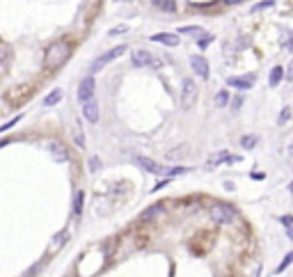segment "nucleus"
<instances>
[{
	"label": "nucleus",
	"instance_id": "nucleus-7",
	"mask_svg": "<svg viewBox=\"0 0 293 277\" xmlns=\"http://www.w3.org/2000/svg\"><path fill=\"white\" fill-rule=\"evenodd\" d=\"M135 161H138V165H140V167H145L146 172L158 174V177H167V167H163V165L154 163V161H149V158H145V156H138Z\"/></svg>",
	"mask_w": 293,
	"mask_h": 277
},
{
	"label": "nucleus",
	"instance_id": "nucleus-14",
	"mask_svg": "<svg viewBox=\"0 0 293 277\" xmlns=\"http://www.w3.org/2000/svg\"><path fill=\"white\" fill-rule=\"evenodd\" d=\"M227 85L229 87H236V90H250L252 87V81L250 78H229Z\"/></svg>",
	"mask_w": 293,
	"mask_h": 277
},
{
	"label": "nucleus",
	"instance_id": "nucleus-23",
	"mask_svg": "<svg viewBox=\"0 0 293 277\" xmlns=\"http://www.w3.org/2000/svg\"><path fill=\"white\" fill-rule=\"evenodd\" d=\"M289 117H291V110H289V108H284V110L279 113V119H277V124H279V126H284V124L289 122Z\"/></svg>",
	"mask_w": 293,
	"mask_h": 277
},
{
	"label": "nucleus",
	"instance_id": "nucleus-10",
	"mask_svg": "<svg viewBox=\"0 0 293 277\" xmlns=\"http://www.w3.org/2000/svg\"><path fill=\"white\" fill-rule=\"evenodd\" d=\"M236 161H241V158H236V156H231L229 151H218V154H211L209 156V167H215V165L220 163H236Z\"/></svg>",
	"mask_w": 293,
	"mask_h": 277
},
{
	"label": "nucleus",
	"instance_id": "nucleus-26",
	"mask_svg": "<svg viewBox=\"0 0 293 277\" xmlns=\"http://www.w3.org/2000/svg\"><path fill=\"white\" fill-rule=\"evenodd\" d=\"M275 2L273 0H266V2H259V5H254V12H261V9H268V7H273Z\"/></svg>",
	"mask_w": 293,
	"mask_h": 277
},
{
	"label": "nucleus",
	"instance_id": "nucleus-30",
	"mask_svg": "<svg viewBox=\"0 0 293 277\" xmlns=\"http://www.w3.org/2000/svg\"><path fill=\"white\" fill-rule=\"evenodd\" d=\"M211 41H213V37H204V39H199V46H202V49H204V46H209Z\"/></svg>",
	"mask_w": 293,
	"mask_h": 277
},
{
	"label": "nucleus",
	"instance_id": "nucleus-2",
	"mask_svg": "<svg viewBox=\"0 0 293 277\" xmlns=\"http://www.w3.org/2000/svg\"><path fill=\"white\" fill-rule=\"evenodd\" d=\"M209 213H211L213 222H218V225H229V222H234L238 218L236 209H234V206H229V204H222V202L211 204Z\"/></svg>",
	"mask_w": 293,
	"mask_h": 277
},
{
	"label": "nucleus",
	"instance_id": "nucleus-29",
	"mask_svg": "<svg viewBox=\"0 0 293 277\" xmlns=\"http://www.w3.org/2000/svg\"><path fill=\"white\" fill-rule=\"evenodd\" d=\"M282 225L291 227V225H293V215H284V218H282Z\"/></svg>",
	"mask_w": 293,
	"mask_h": 277
},
{
	"label": "nucleus",
	"instance_id": "nucleus-12",
	"mask_svg": "<svg viewBox=\"0 0 293 277\" xmlns=\"http://www.w3.org/2000/svg\"><path fill=\"white\" fill-rule=\"evenodd\" d=\"M151 39L165 44V46H179V34H154Z\"/></svg>",
	"mask_w": 293,
	"mask_h": 277
},
{
	"label": "nucleus",
	"instance_id": "nucleus-18",
	"mask_svg": "<svg viewBox=\"0 0 293 277\" xmlns=\"http://www.w3.org/2000/svg\"><path fill=\"white\" fill-rule=\"evenodd\" d=\"M82 202H85V193H76V199H73V213L76 215L82 213Z\"/></svg>",
	"mask_w": 293,
	"mask_h": 277
},
{
	"label": "nucleus",
	"instance_id": "nucleus-32",
	"mask_svg": "<svg viewBox=\"0 0 293 277\" xmlns=\"http://www.w3.org/2000/svg\"><path fill=\"white\" fill-rule=\"evenodd\" d=\"M286 236H289V238H291V241H293V225H291V227H289V229H286Z\"/></svg>",
	"mask_w": 293,
	"mask_h": 277
},
{
	"label": "nucleus",
	"instance_id": "nucleus-5",
	"mask_svg": "<svg viewBox=\"0 0 293 277\" xmlns=\"http://www.w3.org/2000/svg\"><path fill=\"white\" fill-rule=\"evenodd\" d=\"M49 154L55 163H66V161H69V151H66V147L62 145V142H57V140H50L49 142Z\"/></svg>",
	"mask_w": 293,
	"mask_h": 277
},
{
	"label": "nucleus",
	"instance_id": "nucleus-11",
	"mask_svg": "<svg viewBox=\"0 0 293 277\" xmlns=\"http://www.w3.org/2000/svg\"><path fill=\"white\" fill-rule=\"evenodd\" d=\"M130 62L133 66H149L151 62V55H149V50H130Z\"/></svg>",
	"mask_w": 293,
	"mask_h": 277
},
{
	"label": "nucleus",
	"instance_id": "nucleus-6",
	"mask_svg": "<svg viewBox=\"0 0 293 277\" xmlns=\"http://www.w3.org/2000/svg\"><path fill=\"white\" fill-rule=\"evenodd\" d=\"M94 87H97V82H94V78L92 76H87V78H82L81 81V87H78V101H87V98H94Z\"/></svg>",
	"mask_w": 293,
	"mask_h": 277
},
{
	"label": "nucleus",
	"instance_id": "nucleus-17",
	"mask_svg": "<svg viewBox=\"0 0 293 277\" xmlns=\"http://www.w3.org/2000/svg\"><path fill=\"white\" fill-rule=\"evenodd\" d=\"M60 98H62V90H53V92L49 94V97L44 98V106H49V108H50V106H55Z\"/></svg>",
	"mask_w": 293,
	"mask_h": 277
},
{
	"label": "nucleus",
	"instance_id": "nucleus-21",
	"mask_svg": "<svg viewBox=\"0 0 293 277\" xmlns=\"http://www.w3.org/2000/svg\"><path fill=\"white\" fill-rule=\"evenodd\" d=\"M291 263H293V252H289V254H286V257H284V259H282V263L277 266V270H275V273H284V270L289 268Z\"/></svg>",
	"mask_w": 293,
	"mask_h": 277
},
{
	"label": "nucleus",
	"instance_id": "nucleus-19",
	"mask_svg": "<svg viewBox=\"0 0 293 277\" xmlns=\"http://www.w3.org/2000/svg\"><path fill=\"white\" fill-rule=\"evenodd\" d=\"M257 142H259L257 135H245V138L241 140V147H243V149H254V147H257Z\"/></svg>",
	"mask_w": 293,
	"mask_h": 277
},
{
	"label": "nucleus",
	"instance_id": "nucleus-8",
	"mask_svg": "<svg viewBox=\"0 0 293 277\" xmlns=\"http://www.w3.org/2000/svg\"><path fill=\"white\" fill-rule=\"evenodd\" d=\"M82 114H85V119L90 124H97L98 122V103L94 98H87V101H82Z\"/></svg>",
	"mask_w": 293,
	"mask_h": 277
},
{
	"label": "nucleus",
	"instance_id": "nucleus-31",
	"mask_svg": "<svg viewBox=\"0 0 293 277\" xmlns=\"http://www.w3.org/2000/svg\"><path fill=\"white\" fill-rule=\"evenodd\" d=\"M286 81H293V62L289 65V71H286Z\"/></svg>",
	"mask_w": 293,
	"mask_h": 277
},
{
	"label": "nucleus",
	"instance_id": "nucleus-28",
	"mask_svg": "<svg viewBox=\"0 0 293 277\" xmlns=\"http://www.w3.org/2000/svg\"><path fill=\"white\" fill-rule=\"evenodd\" d=\"M98 167H101V163H98L97 156H94V158H90V170H92V172H97Z\"/></svg>",
	"mask_w": 293,
	"mask_h": 277
},
{
	"label": "nucleus",
	"instance_id": "nucleus-9",
	"mask_svg": "<svg viewBox=\"0 0 293 277\" xmlns=\"http://www.w3.org/2000/svg\"><path fill=\"white\" fill-rule=\"evenodd\" d=\"M190 66H193V71H195L199 78H209V62H206L202 55L190 57Z\"/></svg>",
	"mask_w": 293,
	"mask_h": 277
},
{
	"label": "nucleus",
	"instance_id": "nucleus-34",
	"mask_svg": "<svg viewBox=\"0 0 293 277\" xmlns=\"http://www.w3.org/2000/svg\"><path fill=\"white\" fill-rule=\"evenodd\" d=\"M289 190H291V193H293V181H291V183H289Z\"/></svg>",
	"mask_w": 293,
	"mask_h": 277
},
{
	"label": "nucleus",
	"instance_id": "nucleus-3",
	"mask_svg": "<svg viewBox=\"0 0 293 277\" xmlns=\"http://www.w3.org/2000/svg\"><path fill=\"white\" fill-rule=\"evenodd\" d=\"M197 92H199L197 82L193 81V78H186V81H183V85H181V106L186 108V110H190V108L195 106Z\"/></svg>",
	"mask_w": 293,
	"mask_h": 277
},
{
	"label": "nucleus",
	"instance_id": "nucleus-1",
	"mask_svg": "<svg viewBox=\"0 0 293 277\" xmlns=\"http://www.w3.org/2000/svg\"><path fill=\"white\" fill-rule=\"evenodd\" d=\"M69 57H71V41L57 39V41H53L49 49H46V53H44V66H46L49 71H55V69H60V66L65 65Z\"/></svg>",
	"mask_w": 293,
	"mask_h": 277
},
{
	"label": "nucleus",
	"instance_id": "nucleus-16",
	"mask_svg": "<svg viewBox=\"0 0 293 277\" xmlns=\"http://www.w3.org/2000/svg\"><path fill=\"white\" fill-rule=\"evenodd\" d=\"M154 2V7H158V9H163V12H174V0H151Z\"/></svg>",
	"mask_w": 293,
	"mask_h": 277
},
{
	"label": "nucleus",
	"instance_id": "nucleus-22",
	"mask_svg": "<svg viewBox=\"0 0 293 277\" xmlns=\"http://www.w3.org/2000/svg\"><path fill=\"white\" fill-rule=\"evenodd\" d=\"M66 238H69V234L66 231H60L55 238H53V250H57V247H62V243H65Z\"/></svg>",
	"mask_w": 293,
	"mask_h": 277
},
{
	"label": "nucleus",
	"instance_id": "nucleus-33",
	"mask_svg": "<svg viewBox=\"0 0 293 277\" xmlns=\"http://www.w3.org/2000/svg\"><path fill=\"white\" fill-rule=\"evenodd\" d=\"M227 5H234V2H241V0H225Z\"/></svg>",
	"mask_w": 293,
	"mask_h": 277
},
{
	"label": "nucleus",
	"instance_id": "nucleus-15",
	"mask_svg": "<svg viewBox=\"0 0 293 277\" xmlns=\"http://www.w3.org/2000/svg\"><path fill=\"white\" fill-rule=\"evenodd\" d=\"M163 209H165V204H154V206H149L146 211H142V220H151V218H156L158 213H163Z\"/></svg>",
	"mask_w": 293,
	"mask_h": 277
},
{
	"label": "nucleus",
	"instance_id": "nucleus-24",
	"mask_svg": "<svg viewBox=\"0 0 293 277\" xmlns=\"http://www.w3.org/2000/svg\"><path fill=\"white\" fill-rule=\"evenodd\" d=\"M124 33H129V25H114L113 30H110V37H114V34H124Z\"/></svg>",
	"mask_w": 293,
	"mask_h": 277
},
{
	"label": "nucleus",
	"instance_id": "nucleus-4",
	"mask_svg": "<svg viewBox=\"0 0 293 277\" xmlns=\"http://www.w3.org/2000/svg\"><path fill=\"white\" fill-rule=\"evenodd\" d=\"M126 50H129L126 46H114L113 50H108V53H103V55H98L97 60H94V65H92V71H94V74H97V71H101V69H103L108 62H113V60H117V57H122Z\"/></svg>",
	"mask_w": 293,
	"mask_h": 277
},
{
	"label": "nucleus",
	"instance_id": "nucleus-27",
	"mask_svg": "<svg viewBox=\"0 0 293 277\" xmlns=\"http://www.w3.org/2000/svg\"><path fill=\"white\" fill-rule=\"evenodd\" d=\"M18 119H21V114H18V117H14V119H12V122H7V124H2V126H0V133H2V130H7V129H12V126H14V124L18 122Z\"/></svg>",
	"mask_w": 293,
	"mask_h": 277
},
{
	"label": "nucleus",
	"instance_id": "nucleus-20",
	"mask_svg": "<svg viewBox=\"0 0 293 277\" xmlns=\"http://www.w3.org/2000/svg\"><path fill=\"white\" fill-rule=\"evenodd\" d=\"M227 103H229V94H227L225 90L218 92V94H215V106H218V108H225Z\"/></svg>",
	"mask_w": 293,
	"mask_h": 277
},
{
	"label": "nucleus",
	"instance_id": "nucleus-13",
	"mask_svg": "<svg viewBox=\"0 0 293 277\" xmlns=\"http://www.w3.org/2000/svg\"><path fill=\"white\" fill-rule=\"evenodd\" d=\"M282 78H284V69H282V66H273V69H270V76H268V85L270 87H277Z\"/></svg>",
	"mask_w": 293,
	"mask_h": 277
},
{
	"label": "nucleus",
	"instance_id": "nucleus-25",
	"mask_svg": "<svg viewBox=\"0 0 293 277\" xmlns=\"http://www.w3.org/2000/svg\"><path fill=\"white\" fill-rule=\"evenodd\" d=\"M179 33L183 34H197V33H204L202 28H195V25H188V28H179Z\"/></svg>",
	"mask_w": 293,
	"mask_h": 277
}]
</instances>
